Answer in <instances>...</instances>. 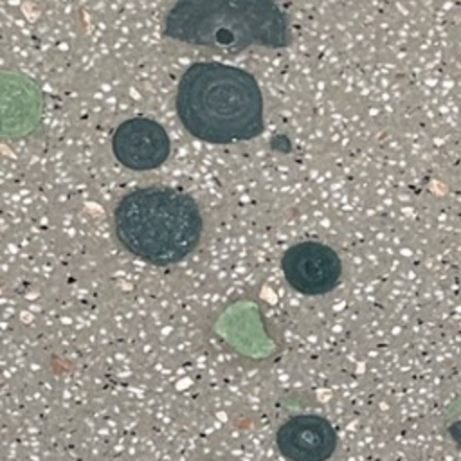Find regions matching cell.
<instances>
[{"instance_id":"cell-5","label":"cell","mask_w":461,"mask_h":461,"mask_svg":"<svg viewBox=\"0 0 461 461\" xmlns=\"http://www.w3.org/2000/svg\"><path fill=\"white\" fill-rule=\"evenodd\" d=\"M112 151L124 167L148 171L166 162L171 151V140L157 121L131 117L121 122L113 131Z\"/></svg>"},{"instance_id":"cell-3","label":"cell","mask_w":461,"mask_h":461,"mask_svg":"<svg viewBox=\"0 0 461 461\" xmlns=\"http://www.w3.org/2000/svg\"><path fill=\"white\" fill-rule=\"evenodd\" d=\"M113 229L130 254L166 267L182 261L198 247L203 221L193 196L173 187L151 185L119 200Z\"/></svg>"},{"instance_id":"cell-2","label":"cell","mask_w":461,"mask_h":461,"mask_svg":"<svg viewBox=\"0 0 461 461\" xmlns=\"http://www.w3.org/2000/svg\"><path fill=\"white\" fill-rule=\"evenodd\" d=\"M164 34L182 43L223 52L290 45V25L276 0H176Z\"/></svg>"},{"instance_id":"cell-6","label":"cell","mask_w":461,"mask_h":461,"mask_svg":"<svg viewBox=\"0 0 461 461\" xmlns=\"http://www.w3.org/2000/svg\"><path fill=\"white\" fill-rule=\"evenodd\" d=\"M276 443L290 461H326L337 448V432L326 418L301 414L279 427Z\"/></svg>"},{"instance_id":"cell-4","label":"cell","mask_w":461,"mask_h":461,"mask_svg":"<svg viewBox=\"0 0 461 461\" xmlns=\"http://www.w3.org/2000/svg\"><path fill=\"white\" fill-rule=\"evenodd\" d=\"M281 268L288 285L303 295H324L339 285L342 276L339 254L319 241L292 245L281 258Z\"/></svg>"},{"instance_id":"cell-7","label":"cell","mask_w":461,"mask_h":461,"mask_svg":"<svg viewBox=\"0 0 461 461\" xmlns=\"http://www.w3.org/2000/svg\"><path fill=\"white\" fill-rule=\"evenodd\" d=\"M448 434L454 439V443L457 445V448H461V418L456 420L450 427H448Z\"/></svg>"},{"instance_id":"cell-1","label":"cell","mask_w":461,"mask_h":461,"mask_svg":"<svg viewBox=\"0 0 461 461\" xmlns=\"http://www.w3.org/2000/svg\"><path fill=\"white\" fill-rule=\"evenodd\" d=\"M176 113L187 133L211 144L250 140L265 126L256 77L216 61L185 68L176 88Z\"/></svg>"}]
</instances>
